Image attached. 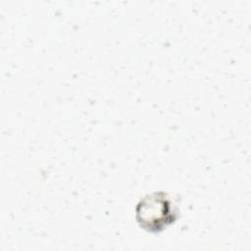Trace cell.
<instances>
[{
	"mask_svg": "<svg viewBox=\"0 0 251 251\" xmlns=\"http://www.w3.org/2000/svg\"><path fill=\"white\" fill-rule=\"evenodd\" d=\"M136 219L144 228L158 231L176 219V210L166 193L156 192L137 204Z\"/></svg>",
	"mask_w": 251,
	"mask_h": 251,
	"instance_id": "6da1fadb",
	"label": "cell"
}]
</instances>
